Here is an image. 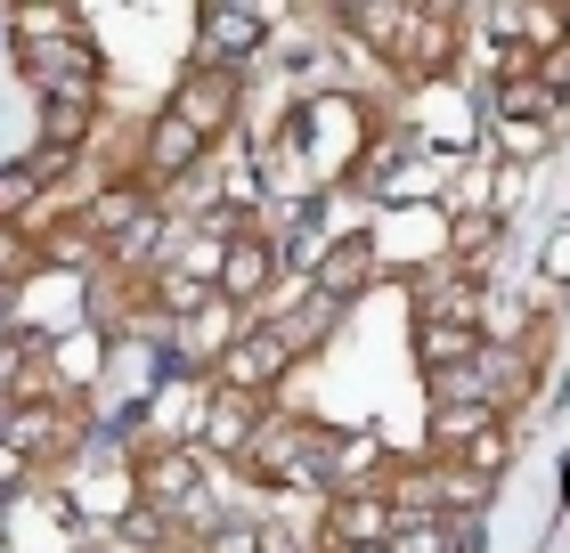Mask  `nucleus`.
I'll list each match as a JSON object with an SVG mask.
<instances>
[{
	"label": "nucleus",
	"instance_id": "1",
	"mask_svg": "<svg viewBox=\"0 0 570 553\" xmlns=\"http://www.w3.org/2000/svg\"><path fill=\"white\" fill-rule=\"evenodd\" d=\"M245 472L262 488H326V456H318V424H285L269 415L245 447Z\"/></svg>",
	"mask_w": 570,
	"mask_h": 553
},
{
	"label": "nucleus",
	"instance_id": "2",
	"mask_svg": "<svg viewBox=\"0 0 570 553\" xmlns=\"http://www.w3.org/2000/svg\"><path fill=\"white\" fill-rule=\"evenodd\" d=\"M82 440V415L66 407V391H41V399H0V447L17 464H41V456H66Z\"/></svg>",
	"mask_w": 570,
	"mask_h": 553
},
{
	"label": "nucleus",
	"instance_id": "3",
	"mask_svg": "<svg viewBox=\"0 0 570 553\" xmlns=\"http://www.w3.org/2000/svg\"><path fill=\"white\" fill-rule=\"evenodd\" d=\"M24 82H33V98L49 107V98H82V107H107V66H98V49L73 33V41H49V49H24Z\"/></svg>",
	"mask_w": 570,
	"mask_h": 553
},
{
	"label": "nucleus",
	"instance_id": "4",
	"mask_svg": "<svg viewBox=\"0 0 570 553\" xmlns=\"http://www.w3.org/2000/svg\"><path fill=\"white\" fill-rule=\"evenodd\" d=\"M237 98H245V73H228V66H188V73L171 82L164 115H179V122H188L204 147H213L220 130L237 122Z\"/></svg>",
	"mask_w": 570,
	"mask_h": 553
},
{
	"label": "nucleus",
	"instance_id": "5",
	"mask_svg": "<svg viewBox=\"0 0 570 553\" xmlns=\"http://www.w3.org/2000/svg\"><path fill=\"white\" fill-rule=\"evenodd\" d=\"M285 375H294V342L277 326H245L228 342V358H220V391H245V399H269Z\"/></svg>",
	"mask_w": 570,
	"mask_h": 553
},
{
	"label": "nucleus",
	"instance_id": "6",
	"mask_svg": "<svg viewBox=\"0 0 570 553\" xmlns=\"http://www.w3.org/2000/svg\"><path fill=\"white\" fill-rule=\"evenodd\" d=\"M131 481H139V505L147 513H196V481H204V456L196 447H147V456L131 464Z\"/></svg>",
	"mask_w": 570,
	"mask_h": 553
},
{
	"label": "nucleus",
	"instance_id": "7",
	"mask_svg": "<svg viewBox=\"0 0 570 553\" xmlns=\"http://www.w3.org/2000/svg\"><path fill=\"white\" fill-rule=\"evenodd\" d=\"M277 269H285V260H277V245H269V236L237 228V236L220 245V277H213V294H220L228 309H245V302H262L269 285H277Z\"/></svg>",
	"mask_w": 570,
	"mask_h": 553
},
{
	"label": "nucleus",
	"instance_id": "8",
	"mask_svg": "<svg viewBox=\"0 0 570 553\" xmlns=\"http://www.w3.org/2000/svg\"><path fill=\"white\" fill-rule=\"evenodd\" d=\"M392 530H400V513H392V496H383V488H343V496H326V545H334V553L392 545Z\"/></svg>",
	"mask_w": 570,
	"mask_h": 553
},
{
	"label": "nucleus",
	"instance_id": "9",
	"mask_svg": "<svg viewBox=\"0 0 570 553\" xmlns=\"http://www.w3.org/2000/svg\"><path fill=\"white\" fill-rule=\"evenodd\" d=\"M196 164H204V139L179 115H155L147 139H139V179H147V188H171V179H188Z\"/></svg>",
	"mask_w": 570,
	"mask_h": 553
},
{
	"label": "nucleus",
	"instance_id": "10",
	"mask_svg": "<svg viewBox=\"0 0 570 553\" xmlns=\"http://www.w3.org/2000/svg\"><path fill=\"white\" fill-rule=\"evenodd\" d=\"M262 424H269V415H262V399H245V391H213V407H204V440H196V456H245Z\"/></svg>",
	"mask_w": 570,
	"mask_h": 553
},
{
	"label": "nucleus",
	"instance_id": "11",
	"mask_svg": "<svg viewBox=\"0 0 570 553\" xmlns=\"http://www.w3.org/2000/svg\"><path fill=\"white\" fill-rule=\"evenodd\" d=\"M262 9H204V24H196V66H228L237 73L245 66V49L262 41Z\"/></svg>",
	"mask_w": 570,
	"mask_h": 553
},
{
	"label": "nucleus",
	"instance_id": "12",
	"mask_svg": "<svg viewBox=\"0 0 570 553\" xmlns=\"http://www.w3.org/2000/svg\"><path fill=\"white\" fill-rule=\"evenodd\" d=\"M318 456H326V496H343V488H375V472H383V440H375V432H318Z\"/></svg>",
	"mask_w": 570,
	"mask_h": 553
},
{
	"label": "nucleus",
	"instance_id": "13",
	"mask_svg": "<svg viewBox=\"0 0 570 553\" xmlns=\"http://www.w3.org/2000/svg\"><path fill=\"white\" fill-rule=\"evenodd\" d=\"M367 285H375V245H367V236H343V245H334V253L318 260V269H309V294L334 302V309L358 302Z\"/></svg>",
	"mask_w": 570,
	"mask_h": 553
},
{
	"label": "nucleus",
	"instance_id": "14",
	"mask_svg": "<svg viewBox=\"0 0 570 553\" xmlns=\"http://www.w3.org/2000/svg\"><path fill=\"white\" fill-rule=\"evenodd\" d=\"M237 334H245V326H228V302L213 294V302L196 309V318H179V326H171V358H179V366H220Z\"/></svg>",
	"mask_w": 570,
	"mask_h": 553
},
{
	"label": "nucleus",
	"instance_id": "15",
	"mask_svg": "<svg viewBox=\"0 0 570 553\" xmlns=\"http://www.w3.org/2000/svg\"><path fill=\"white\" fill-rule=\"evenodd\" d=\"M481 350H489L481 326H464V318H416V358L432 366V375H464Z\"/></svg>",
	"mask_w": 570,
	"mask_h": 553
},
{
	"label": "nucleus",
	"instance_id": "16",
	"mask_svg": "<svg viewBox=\"0 0 570 553\" xmlns=\"http://www.w3.org/2000/svg\"><path fill=\"white\" fill-rule=\"evenodd\" d=\"M147 213H155V188L131 171V179H115V188H107V196H98L90 213H82V228L98 236V245H115V236H122V228H139Z\"/></svg>",
	"mask_w": 570,
	"mask_h": 553
},
{
	"label": "nucleus",
	"instance_id": "17",
	"mask_svg": "<svg viewBox=\"0 0 570 553\" xmlns=\"http://www.w3.org/2000/svg\"><path fill=\"white\" fill-rule=\"evenodd\" d=\"M473 545V521H449V513H400L392 553H464Z\"/></svg>",
	"mask_w": 570,
	"mask_h": 553
},
{
	"label": "nucleus",
	"instance_id": "18",
	"mask_svg": "<svg viewBox=\"0 0 570 553\" xmlns=\"http://www.w3.org/2000/svg\"><path fill=\"white\" fill-rule=\"evenodd\" d=\"M90 130H98V107H82V98H49V107H41V147L82 155V147H90Z\"/></svg>",
	"mask_w": 570,
	"mask_h": 553
},
{
	"label": "nucleus",
	"instance_id": "19",
	"mask_svg": "<svg viewBox=\"0 0 570 553\" xmlns=\"http://www.w3.org/2000/svg\"><path fill=\"white\" fill-rule=\"evenodd\" d=\"M481 432H498V407L489 399H449L432 415V447H473Z\"/></svg>",
	"mask_w": 570,
	"mask_h": 553
},
{
	"label": "nucleus",
	"instance_id": "20",
	"mask_svg": "<svg viewBox=\"0 0 570 553\" xmlns=\"http://www.w3.org/2000/svg\"><path fill=\"white\" fill-rule=\"evenodd\" d=\"M554 107H562V98L538 82V73H505V82H498V115L505 122H547Z\"/></svg>",
	"mask_w": 570,
	"mask_h": 553
},
{
	"label": "nucleus",
	"instance_id": "21",
	"mask_svg": "<svg viewBox=\"0 0 570 553\" xmlns=\"http://www.w3.org/2000/svg\"><path fill=\"white\" fill-rule=\"evenodd\" d=\"M73 33H82V24H73L66 9H17V17H9L17 58H24V49H49V41H73Z\"/></svg>",
	"mask_w": 570,
	"mask_h": 553
},
{
	"label": "nucleus",
	"instance_id": "22",
	"mask_svg": "<svg viewBox=\"0 0 570 553\" xmlns=\"http://www.w3.org/2000/svg\"><path fill=\"white\" fill-rule=\"evenodd\" d=\"M33 269H41V236L0 220V294H17V285L33 277Z\"/></svg>",
	"mask_w": 570,
	"mask_h": 553
},
{
	"label": "nucleus",
	"instance_id": "23",
	"mask_svg": "<svg viewBox=\"0 0 570 553\" xmlns=\"http://www.w3.org/2000/svg\"><path fill=\"white\" fill-rule=\"evenodd\" d=\"M33 196H41V179L24 171V164L0 171V220H9V228H33Z\"/></svg>",
	"mask_w": 570,
	"mask_h": 553
},
{
	"label": "nucleus",
	"instance_id": "24",
	"mask_svg": "<svg viewBox=\"0 0 570 553\" xmlns=\"http://www.w3.org/2000/svg\"><path fill=\"white\" fill-rule=\"evenodd\" d=\"M498 147L513 164H538V155H547V122H498Z\"/></svg>",
	"mask_w": 570,
	"mask_h": 553
},
{
	"label": "nucleus",
	"instance_id": "25",
	"mask_svg": "<svg viewBox=\"0 0 570 553\" xmlns=\"http://www.w3.org/2000/svg\"><path fill=\"white\" fill-rule=\"evenodd\" d=\"M489 236H498V213H456V228H449V245H456V260H473Z\"/></svg>",
	"mask_w": 570,
	"mask_h": 553
},
{
	"label": "nucleus",
	"instance_id": "26",
	"mask_svg": "<svg viewBox=\"0 0 570 553\" xmlns=\"http://www.w3.org/2000/svg\"><path fill=\"white\" fill-rule=\"evenodd\" d=\"M358 553H392V545H358Z\"/></svg>",
	"mask_w": 570,
	"mask_h": 553
}]
</instances>
